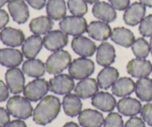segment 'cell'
<instances>
[{
	"label": "cell",
	"instance_id": "6da1fadb",
	"mask_svg": "<svg viewBox=\"0 0 152 127\" xmlns=\"http://www.w3.org/2000/svg\"><path fill=\"white\" fill-rule=\"evenodd\" d=\"M61 103L56 97L48 95L41 100L33 113V120L37 124L45 126L56 118L60 112Z\"/></svg>",
	"mask_w": 152,
	"mask_h": 127
},
{
	"label": "cell",
	"instance_id": "7a4b0ae2",
	"mask_svg": "<svg viewBox=\"0 0 152 127\" xmlns=\"http://www.w3.org/2000/svg\"><path fill=\"white\" fill-rule=\"evenodd\" d=\"M7 110L13 117L22 120L29 118L33 115V106L30 101L19 95H15L8 100Z\"/></svg>",
	"mask_w": 152,
	"mask_h": 127
},
{
	"label": "cell",
	"instance_id": "3957f363",
	"mask_svg": "<svg viewBox=\"0 0 152 127\" xmlns=\"http://www.w3.org/2000/svg\"><path fill=\"white\" fill-rule=\"evenodd\" d=\"M71 62V57L68 51L62 49L56 51L47 59L46 71L50 74H59L69 67Z\"/></svg>",
	"mask_w": 152,
	"mask_h": 127
},
{
	"label": "cell",
	"instance_id": "277c9868",
	"mask_svg": "<svg viewBox=\"0 0 152 127\" xmlns=\"http://www.w3.org/2000/svg\"><path fill=\"white\" fill-rule=\"evenodd\" d=\"M95 70L94 62L86 57H80L71 62L68 67L69 74L75 80H81L90 77Z\"/></svg>",
	"mask_w": 152,
	"mask_h": 127
},
{
	"label": "cell",
	"instance_id": "5b68a950",
	"mask_svg": "<svg viewBox=\"0 0 152 127\" xmlns=\"http://www.w3.org/2000/svg\"><path fill=\"white\" fill-rule=\"evenodd\" d=\"M49 90V83L42 78H37L26 85L23 90L24 96L29 101L37 102L42 99Z\"/></svg>",
	"mask_w": 152,
	"mask_h": 127
},
{
	"label": "cell",
	"instance_id": "8992f818",
	"mask_svg": "<svg viewBox=\"0 0 152 127\" xmlns=\"http://www.w3.org/2000/svg\"><path fill=\"white\" fill-rule=\"evenodd\" d=\"M59 27L68 35L80 36L87 30L88 24L83 16H65L59 22Z\"/></svg>",
	"mask_w": 152,
	"mask_h": 127
},
{
	"label": "cell",
	"instance_id": "52a82bcc",
	"mask_svg": "<svg viewBox=\"0 0 152 127\" xmlns=\"http://www.w3.org/2000/svg\"><path fill=\"white\" fill-rule=\"evenodd\" d=\"M49 90L59 95L69 94L74 89V78L70 74H59L49 81Z\"/></svg>",
	"mask_w": 152,
	"mask_h": 127
},
{
	"label": "cell",
	"instance_id": "ba28073f",
	"mask_svg": "<svg viewBox=\"0 0 152 127\" xmlns=\"http://www.w3.org/2000/svg\"><path fill=\"white\" fill-rule=\"evenodd\" d=\"M68 37L62 31H50L43 37V45L49 51H56L61 50L68 45Z\"/></svg>",
	"mask_w": 152,
	"mask_h": 127
},
{
	"label": "cell",
	"instance_id": "9c48e42d",
	"mask_svg": "<svg viewBox=\"0 0 152 127\" xmlns=\"http://www.w3.org/2000/svg\"><path fill=\"white\" fill-rule=\"evenodd\" d=\"M7 86L10 92L15 95L21 93L25 88L24 72L19 68H10L5 73Z\"/></svg>",
	"mask_w": 152,
	"mask_h": 127
},
{
	"label": "cell",
	"instance_id": "30bf717a",
	"mask_svg": "<svg viewBox=\"0 0 152 127\" xmlns=\"http://www.w3.org/2000/svg\"><path fill=\"white\" fill-rule=\"evenodd\" d=\"M71 48L77 54L82 57L93 56L97 49L94 42L81 35L74 37L71 42Z\"/></svg>",
	"mask_w": 152,
	"mask_h": 127
},
{
	"label": "cell",
	"instance_id": "8fae6325",
	"mask_svg": "<svg viewBox=\"0 0 152 127\" xmlns=\"http://www.w3.org/2000/svg\"><path fill=\"white\" fill-rule=\"evenodd\" d=\"M127 71L130 75L135 78H144L151 74L152 63L149 60L141 58H135L128 63Z\"/></svg>",
	"mask_w": 152,
	"mask_h": 127
},
{
	"label": "cell",
	"instance_id": "7c38bea8",
	"mask_svg": "<svg viewBox=\"0 0 152 127\" xmlns=\"http://www.w3.org/2000/svg\"><path fill=\"white\" fill-rule=\"evenodd\" d=\"M7 8L13 21L18 24H24L28 21L30 12L24 0H10L7 4Z\"/></svg>",
	"mask_w": 152,
	"mask_h": 127
},
{
	"label": "cell",
	"instance_id": "4fadbf2b",
	"mask_svg": "<svg viewBox=\"0 0 152 127\" xmlns=\"http://www.w3.org/2000/svg\"><path fill=\"white\" fill-rule=\"evenodd\" d=\"M146 8L141 2H134L129 5L123 14V19L126 24L130 26H135L142 22L145 16Z\"/></svg>",
	"mask_w": 152,
	"mask_h": 127
},
{
	"label": "cell",
	"instance_id": "5bb4252c",
	"mask_svg": "<svg viewBox=\"0 0 152 127\" xmlns=\"http://www.w3.org/2000/svg\"><path fill=\"white\" fill-rule=\"evenodd\" d=\"M0 40L3 44L10 47H18L25 42V34L23 31L11 27L4 28L0 32Z\"/></svg>",
	"mask_w": 152,
	"mask_h": 127
},
{
	"label": "cell",
	"instance_id": "9a60e30c",
	"mask_svg": "<svg viewBox=\"0 0 152 127\" xmlns=\"http://www.w3.org/2000/svg\"><path fill=\"white\" fill-rule=\"evenodd\" d=\"M88 34L97 41H105L111 35V28L107 22L102 21H93L87 27Z\"/></svg>",
	"mask_w": 152,
	"mask_h": 127
},
{
	"label": "cell",
	"instance_id": "2e32d148",
	"mask_svg": "<svg viewBox=\"0 0 152 127\" xmlns=\"http://www.w3.org/2000/svg\"><path fill=\"white\" fill-rule=\"evenodd\" d=\"M91 104L93 106L104 112H111L117 106V101L108 92H99L92 97Z\"/></svg>",
	"mask_w": 152,
	"mask_h": 127
},
{
	"label": "cell",
	"instance_id": "e0dca14e",
	"mask_svg": "<svg viewBox=\"0 0 152 127\" xmlns=\"http://www.w3.org/2000/svg\"><path fill=\"white\" fill-rule=\"evenodd\" d=\"M79 123L83 127H101L105 119L103 115L99 111L87 109L80 113Z\"/></svg>",
	"mask_w": 152,
	"mask_h": 127
},
{
	"label": "cell",
	"instance_id": "ac0fdd59",
	"mask_svg": "<svg viewBox=\"0 0 152 127\" xmlns=\"http://www.w3.org/2000/svg\"><path fill=\"white\" fill-rule=\"evenodd\" d=\"M23 61V54L18 49H0V64L7 68L18 67Z\"/></svg>",
	"mask_w": 152,
	"mask_h": 127
},
{
	"label": "cell",
	"instance_id": "d6986e66",
	"mask_svg": "<svg viewBox=\"0 0 152 127\" xmlns=\"http://www.w3.org/2000/svg\"><path fill=\"white\" fill-rule=\"evenodd\" d=\"M116 54L114 47L110 43L103 42L96 49V62L103 67L110 66L115 61Z\"/></svg>",
	"mask_w": 152,
	"mask_h": 127
},
{
	"label": "cell",
	"instance_id": "ffe728a7",
	"mask_svg": "<svg viewBox=\"0 0 152 127\" xmlns=\"http://www.w3.org/2000/svg\"><path fill=\"white\" fill-rule=\"evenodd\" d=\"M99 90L97 81L93 78L81 80L74 88L75 94L82 99H88L96 95Z\"/></svg>",
	"mask_w": 152,
	"mask_h": 127
},
{
	"label": "cell",
	"instance_id": "44dd1931",
	"mask_svg": "<svg viewBox=\"0 0 152 127\" xmlns=\"http://www.w3.org/2000/svg\"><path fill=\"white\" fill-rule=\"evenodd\" d=\"M92 13L95 17L107 23L113 22L117 18L115 8L105 1H98L94 4L92 8Z\"/></svg>",
	"mask_w": 152,
	"mask_h": 127
},
{
	"label": "cell",
	"instance_id": "7402d4cb",
	"mask_svg": "<svg viewBox=\"0 0 152 127\" xmlns=\"http://www.w3.org/2000/svg\"><path fill=\"white\" fill-rule=\"evenodd\" d=\"M117 107L120 114L129 117L137 115L140 113L142 109L141 103L138 100L130 97H125L120 100L117 104Z\"/></svg>",
	"mask_w": 152,
	"mask_h": 127
},
{
	"label": "cell",
	"instance_id": "603a6c76",
	"mask_svg": "<svg viewBox=\"0 0 152 127\" xmlns=\"http://www.w3.org/2000/svg\"><path fill=\"white\" fill-rule=\"evenodd\" d=\"M43 39L39 35H32L25 40L22 46V51L28 59H34L42 48Z\"/></svg>",
	"mask_w": 152,
	"mask_h": 127
},
{
	"label": "cell",
	"instance_id": "cb8c5ba5",
	"mask_svg": "<svg viewBox=\"0 0 152 127\" xmlns=\"http://www.w3.org/2000/svg\"><path fill=\"white\" fill-rule=\"evenodd\" d=\"M111 40L116 44L124 48L132 46L135 41L133 33L124 27H118L113 29L111 35Z\"/></svg>",
	"mask_w": 152,
	"mask_h": 127
},
{
	"label": "cell",
	"instance_id": "d4e9b609",
	"mask_svg": "<svg viewBox=\"0 0 152 127\" xmlns=\"http://www.w3.org/2000/svg\"><path fill=\"white\" fill-rule=\"evenodd\" d=\"M118 79L119 71L117 68L111 66L105 67L98 74V86L102 89H108Z\"/></svg>",
	"mask_w": 152,
	"mask_h": 127
},
{
	"label": "cell",
	"instance_id": "484cf974",
	"mask_svg": "<svg viewBox=\"0 0 152 127\" xmlns=\"http://www.w3.org/2000/svg\"><path fill=\"white\" fill-rule=\"evenodd\" d=\"M64 112L68 116L74 117L79 115L82 112L83 103L80 98L74 94H67L62 101Z\"/></svg>",
	"mask_w": 152,
	"mask_h": 127
},
{
	"label": "cell",
	"instance_id": "4316f807",
	"mask_svg": "<svg viewBox=\"0 0 152 127\" xmlns=\"http://www.w3.org/2000/svg\"><path fill=\"white\" fill-rule=\"evenodd\" d=\"M111 91L115 96L125 98L132 95L134 92L135 83L130 77H121L114 83Z\"/></svg>",
	"mask_w": 152,
	"mask_h": 127
},
{
	"label": "cell",
	"instance_id": "83f0119b",
	"mask_svg": "<svg viewBox=\"0 0 152 127\" xmlns=\"http://www.w3.org/2000/svg\"><path fill=\"white\" fill-rule=\"evenodd\" d=\"M45 64L43 63L40 59H28L25 61L22 65V71L28 77L39 78L45 73Z\"/></svg>",
	"mask_w": 152,
	"mask_h": 127
},
{
	"label": "cell",
	"instance_id": "f1b7e54d",
	"mask_svg": "<svg viewBox=\"0 0 152 127\" xmlns=\"http://www.w3.org/2000/svg\"><path fill=\"white\" fill-rule=\"evenodd\" d=\"M53 26V22L49 16H42L33 19L29 25L30 30L35 35L46 34L51 31Z\"/></svg>",
	"mask_w": 152,
	"mask_h": 127
},
{
	"label": "cell",
	"instance_id": "f546056e",
	"mask_svg": "<svg viewBox=\"0 0 152 127\" xmlns=\"http://www.w3.org/2000/svg\"><path fill=\"white\" fill-rule=\"evenodd\" d=\"M46 12L50 19L61 20L66 15V4L65 0H48L46 4Z\"/></svg>",
	"mask_w": 152,
	"mask_h": 127
},
{
	"label": "cell",
	"instance_id": "4dcf8cb0",
	"mask_svg": "<svg viewBox=\"0 0 152 127\" xmlns=\"http://www.w3.org/2000/svg\"><path fill=\"white\" fill-rule=\"evenodd\" d=\"M137 97L143 102L152 101V80L148 77L140 78L135 83Z\"/></svg>",
	"mask_w": 152,
	"mask_h": 127
},
{
	"label": "cell",
	"instance_id": "1f68e13d",
	"mask_svg": "<svg viewBox=\"0 0 152 127\" xmlns=\"http://www.w3.org/2000/svg\"><path fill=\"white\" fill-rule=\"evenodd\" d=\"M134 54L137 58L145 59L148 56L150 51V45L146 40L141 37L135 40L134 43L132 46Z\"/></svg>",
	"mask_w": 152,
	"mask_h": 127
},
{
	"label": "cell",
	"instance_id": "d6a6232c",
	"mask_svg": "<svg viewBox=\"0 0 152 127\" xmlns=\"http://www.w3.org/2000/svg\"><path fill=\"white\" fill-rule=\"evenodd\" d=\"M68 7L74 16H83L88 12L87 2L85 0H68Z\"/></svg>",
	"mask_w": 152,
	"mask_h": 127
},
{
	"label": "cell",
	"instance_id": "836d02e7",
	"mask_svg": "<svg viewBox=\"0 0 152 127\" xmlns=\"http://www.w3.org/2000/svg\"><path fill=\"white\" fill-rule=\"evenodd\" d=\"M103 125V127H124L123 117L117 112L109 113L105 119Z\"/></svg>",
	"mask_w": 152,
	"mask_h": 127
},
{
	"label": "cell",
	"instance_id": "e575fe53",
	"mask_svg": "<svg viewBox=\"0 0 152 127\" xmlns=\"http://www.w3.org/2000/svg\"><path fill=\"white\" fill-rule=\"evenodd\" d=\"M139 31L143 37H149L152 36V14L144 18L140 22Z\"/></svg>",
	"mask_w": 152,
	"mask_h": 127
},
{
	"label": "cell",
	"instance_id": "d590c367",
	"mask_svg": "<svg viewBox=\"0 0 152 127\" xmlns=\"http://www.w3.org/2000/svg\"><path fill=\"white\" fill-rule=\"evenodd\" d=\"M142 120L152 126V104H146L142 107L140 112Z\"/></svg>",
	"mask_w": 152,
	"mask_h": 127
},
{
	"label": "cell",
	"instance_id": "8d00e7d4",
	"mask_svg": "<svg viewBox=\"0 0 152 127\" xmlns=\"http://www.w3.org/2000/svg\"><path fill=\"white\" fill-rule=\"evenodd\" d=\"M111 5L118 10H126L130 5L131 0H108Z\"/></svg>",
	"mask_w": 152,
	"mask_h": 127
},
{
	"label": "cell",
	"instance_id": "74e56055",
	"mask_svg": "<svg viewBox=\"0 0 152 127\" xmlns=\"http://www.w3.org/2000/svg\"><path fill=\"white\" fill-rule=\"evenodd\" d=\"M124 127H145V125L140 117L134 116L127 120Z\"/></svg>",
	"mask_w": 152,
	"mask_h": 127
},
{
	"label": "cell",
	"instance_id": "f35d334b",
	"mask_svg": "<svg viewBox=\"0 0 152 127\" xmlns=\"http://www.w3.org/2000/svg\"><path fill=\"white\" fill-rule=\"evenodd\" d=\"M10 123V113L3 107H0V127H6Z\"/></svg>",
	"mask_w": 152,
	"mask_h": 127
},
{
	"label": "cell",
	"instance_id": "ab89813d",
	"mask_svg": "<svg viewBox=\"0 0 152 127\" xmlns=\"http://www.w3.org/2000/svg\"><path fill=\"white\" fill-rule=\"evenodd\" d=\"M9 97V89L2 80H0V102L7 101Z\"/></svg>",
	"mask_w": 152,
	"mask_h": 127
},
{
	"label": "cell",
	"instance_id": "60d3db41",
	"mask_svg": "<svg viewBox=\"0 0 152 127\" xmlns=\"http://www.w3.org/2000/svg\"><path fill=\"white\" fill-rule=\"evenodd\" d=\"M27 2L36 10H41L45 7L46 0H26Z\"/></svg>",
	"mask_w": 152,
	"mask_h": 127
},
{
	"label": "cell",
	"instance_id": "b9f144b4",
	"mask_svg": "<svg viewBox=\"0 0 152 127\" xmlns=\"http://www.w3.org/2000/svg\"><path fill=\"white\" fill-rule=\"evenodd\" d=\"M9 22L8 13L4 10L0 9V30H2Z\"/></svg>",
	"mask_w": 152,
	"mask_h": 127
},
{
	"label": "cell",
	"instance_id": "7bdbcfd3",
	"mask_svg": "<svg viewBox=\"0 0 152 127\" xmlns=\"http://www.w3.org/2000/svg\"><path fill=\"white\" fill-rule=\"evenodd\" d=\"M6 127H27V125L23 120H14L10 122Z\"/></svg>",
	"mask_w": 152,
	"mask_h": 127
},
{
	"label": "cell",
	"instance_id": "ee69618b",
	"mask_svg": "<svg viewBox=\"0 0 152 127\" xmlns=\"http://www.w3.org/2000/svg\"><path fill=\"white\" fill-rule=\"evenodd\" d=\"M140 1L145 6L152 7V0H140Z\"/></svg>",
	"mask_w": 152,
	"mask_h": 127
},
{
	"label": "cell",
	"instance_id": "f6af8a7d",
	"mask_svg": "<svg viewBox=\"0 0 152 127\" xmlns=\"http://www.w3.org/2000/svg\"><path fill=\"white\" fill-rule=\"evenodd\" d=\"M63 127H80L77 123H74V122H68L64 125Z\"/></svg>",
	"mask_w": 152,
	"mask_h": 127
},
{
	"label": "cell",
	"instance_id": "bcb514c9",
	"mask_svg": "<svg viewBox=\"0 0 152 127\" xmlns=\"http://www.w3.org/2000/svg\"><path fill=\"white\" fill-rule=\"evenodd\" d=\"M10 1V0H0V8H1V7H3L6 3L9 2Z\"/></svg>",
	"mask_w": 152,
	"mask_h": 127
},
{
	"label": "cell",
	"instance_id": "7dc6e473",
	"mask_svg": "<svg viewBox=\"0 0 152 127\" xmlns=\"http://www.w3.org/2000/svg\"><path fill=\"white\" fill-rule=\"evenodd\" d=\"M85 1H86L87 3H88V4H96V2H98V1L99 0H85Z\"/></svg>",
	"mask_w": 152,
	"mask_h": 127
},
{
	"label": "cell",
	"instance_id": "c3c4849f",
	"mask_svg": "<svg viewBox=\"0 0 152 127\" xmlns=\"http://www.w3.org/2000/svg\"><path fill=\"white\" fill-rule=\"evenodd\" d=\"M150 50H151V55H152V36L151 37V39H150Z\"/></svg>",
	"mask_w": 152,
	"mask_h": 127
}]
</instances>
